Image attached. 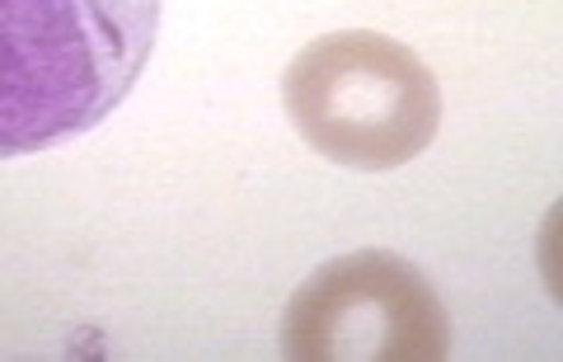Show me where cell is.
Returning <instances> with one entry per match:
<instances>
[{"instance_id":"cell-2","label":"cell","mask_w":563,"mask_h":362,"mask_svg":"<svg viewBox=\"0 0 563 362\" xmlns=\"http://www.w3.org/2000/svg\"><path fill=\"white\" fill-rule=\"evenodd\" d=\"M282 109L310 151L347 169H399L442 128V85L413 47L372 29L329 33L282 72Z\"/></svg>"},{"instance_id":"cell-1","label":"cell","mask_w":563,"mask_h":362,"mask_svg":"<svg viewBox=\"0 0 563 362\" xmlns=\"http://www.w3.org/2000/svg\"><path fill=\"white\" fill-rule=\"evenodd\" d=\"M161 0H0V155L99 128L141 80Z\"/></svg>"},{"instance_id":"cell-3","label":"cell","mask_w":563,"mask_h":362,"mask_svg":"<svg viewBox=\"0 0 563 362\" xmlns=\"http://www.w3.org/2000/svg\"><path fill=\"white\" fill-rule=\"evenodd\" d=\"M291 362H442L451 320L432 283L390 250L329 259L282 310Z\"/></svg>"}]
</instances>
